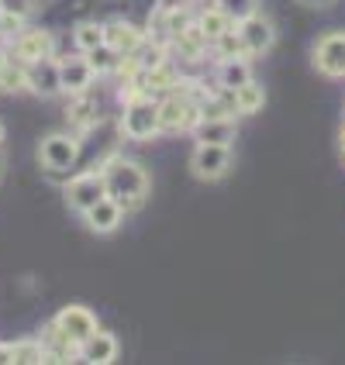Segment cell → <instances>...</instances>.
Returning a JSON list of instances; mask_svg holds the SVG:
<instances>
[{"mask_svg":"<svg viewBox=\"0 0 345 365\" xmlns=\"http://www.w3.org/2000/svg\"><path fill=\"white\" fill-rule=\"evenodd\" d=\"M73 41H76V48H80L83 56H86L90 48L104 45V24H97V21H83V24H76Z\"/></svg>","mask_w":345,"mask_h":365,"instance_id":"cell-24","label":"cell"},{"mask_svg":"<svg viewBox=\"0 0 345 365\" xmlns=\"http://www.w3.org/2000/svg\"><path fill=\"white\" fill-rule=\"evenodd\" d=\"M297 4H304V7H328V4H335V0H297Z\"/></svg>","mask_w":345,"mask_h":365,"instance_id":"cell-30","label":"cell"},{"mask_svg":"<svg viewBox=\"0 0 345 365\" xmlns=\"http://www.w3.org/2000/svg\"><path fill=\"white\" fill-rule=\"evenodd\" d=\"M94 66L86 62V56H76V59H59V83L62 93L69 97H83L90 86H94Z\"/></svg>","mask_w":345,"mask_h":365,"instance_id":"cell-11","label":"cell"},{"mask_svg":"<svg viewBox=\"0 0 345 365\" xmlns=\"http://www.w3.org/2000/svg\"><path fill=\"white\" fill-rule=\"evenodd\" d=\"M186 4H201V0H186Z\"/></svg>","mask_w":345,"mask_h":365,"instance_id":"cell-33","label":"cell"},{"mask_svg":"<svg viewBox=\"0 0 345 365\" xmlns=\"http://www.w3.org/2000/svg\"><path fill=\"white\" fill-rule=\"evenodd\" d=\"M159 121L163 131H194V124L201 121V103L183 90H173L159 101Z\"/></svg>","mask_w":345,"mask_h":365,"instance_id":"cell-3","label":"cell"},{"mask_svg":"<svg viewBox=\"0 0 345 365\" xmlns=\"http://www.w3.org/2000/svg\"><path fill=\"white\" fill-rule=\"evenodd\" d=\"M173 48L180 52V59H190V62H197V59H204V52H207V35L201 31V24L197 21H190L186 28H183L180 35H173Z\"/></svg>","mask_w":345,"mask_h":365,"instance_id":"cell-17","label":"cell"},{"mask_svg":"<svg viewBox=\"0 0 345 365\" xmlns=\"http://www.w3.org/2000/svg\"><path fill=\"white\" fill-rule=\"evenodd\" d=\"M231 169V145H207L197 142L194 145V155H190V173L197 180H221L224 173Z\"/></svg>","mask_w":345,"mask_h":365,"instance_id":"cell-5","label":"cell"},{"mask_svg":"<svg viewBox=\"0 0 345 365\" xmlns=\"http://www.w3.org/2000/svg\"><path fill=\"white\" fill-rule=\"evenodd\" d=\"M80 359L90 365H111L118 359V338L97 327V331L80 345Z\"/></svg>","mask_w":345,"mask_h":365,"instance_id":"cell-15","label":"cell"},{"mask_svg":"<svg viewBox=\"0 0 345 365\" xmlns=\"http://www.w3.org/2000/svg\"><path fill=\"white\" fill-rule=\"evenodd\" d=\"M314 69L328 80H345V31H328L314 45Z\"/></svg>","mask_w":345,"mask_h":365,"instance_id":"cell-8","label":"cell"},{"mask_svg":"<svg viewBox=\"0 0 345 365\" xmlns=\"http://www.w3.org/2000/svg\"><path fill=\"white\" fill-rule=\"evenodd\" d=\"M104 41L114 52H121V56H135L149 41V35H145L142 28H135L131 21H111V24H104Z\"/></svg>","mask_w":345,"mask_h":365,"instance_id":"cell-13","label":"cell"},{"mask_svg":"<svg viewBox=\"0 0 345 365\" xmlns=\"http://www.w3.org/2000/svg\"><path fill=\"white\" fill-rule=\"evenodd\" d=\"M52 324H56V331H59L66 341H73V345L80 348L94 331H97V317H94V310L90 307H83V304H69V307H62L59 314L52 317Z\"/></svg>","mask_w":345,"mask_h":365,"instance_id":"cell-6","label":"cell"},{"mask_svg":"<svg viewBox=\"0 0 345 365\" xmlns=\"http://www.w3.org/2000/svg\"><path fill=\"white\" fill-rule=\"evenodd\" d=\"M62 193H66V203H69L73 210L86 214L94 203L107 197L104 169H86V173H80V176H73V180L66 182V190H62Z\"/></svg>","mask_w":345,"mask_h":365,"instance_id":"cell-4","label":"cell"},{"mask_svg":"<svg viewBox=\"0 0 345 365\" xmlns=\"http://www.w3.org/2000/svg\"><path fill=\"white\" fill-rule=\"evenodd\" d=\"M28 90V66L14 56H0V93H21Z\"/></svg>","mask_w":345,"mask_h":365,"instance_id":"cell-19","label":"cell"},{"mask_svg":"<svg viewBox=\"0 0 345 365\" xmlns=\"http://www.w3.org/2000/svg\"><path fill=\"white\" fill-rule=\"evenodd\" d=\"M339 152H342V163H345V124H342V131H339Z\"/></svg>","mask_w":345,"mask_h":365,"instance_id":"cell-31","label":"cell"},{"mask_svg":"<svg viewBox=\"0 0 345 365\" xmlns=\"http://www.w3.org/2000/svg\"><path fill=\"white\" fill-rule=\"evenodd\" d=\"M0 14H4V11H0Z\"/></svg>","mask_w":345,"mask_h":365,"instance_id":"cell-34","label":"cell"},{"mask_svg":"<svg viewBox=\"0 0 345 365\" xmlns=\"http://www.w3.org/2000/svg\"><path fill=\"white\" fill-rule=\"evenodd\" d=\"M211 45H214L218 59H249V48H245L242 35H239V24H235L231 31H224L221 38H214Z\"/></svg>","mask_w":345,"mask_h":365,"instance_id":"cell-23","label":"cell"},{"mask_svg":"<svg viewBox=\"0 0 345 365\" xmlns=\"http://www.w3.org/2000/svg\"><path fill=\"white\" fill-rule=\"evenodd\" d=\"M14 362L18 365H39V362H49V351L45 345L39 341H14Z\"/></svg>","mask_w":345,"mask_h":365,"instance_id":"cell-25","label":"cell"},{"mask_svg":"<svg viewBox=\"0 0 345 365\" xmlns=\"http://www.w3.org/2000/svg\"><path fill=\"white\" fill-rule=\"evenodd\" d=\"M231 101H235V114H259L266 103V90L263 83L249 80L245 86H239L235 93H231Z\"/></svg>","mask_w":345,"mask_h":365,"instance_id":"cell-20","label":"cell"},{"mask_svg":"<svg viewBox=\"0 0 345 365\" xmlns=\"http://www.w3.org/2000/svg\"><path fill=\"white\" fill-rule=\"evenodd\" d=\"M252 80V69H249V59H218V86L235 93L239 86Z\"/></svg>","mask_w":345,"mask_h":365,"instance_id":"cell-18","label":"cell"},{"mask_svg":"<svg viewBox=\"0 0 345 365\" xmlns=\"http://www.w3.org/2000/svg\"><path fill=\"white\" fill-rule=\"evenodd\" d=\"M104 182L107 197H114L124 210H139L149 197V173L131 159H111L104 165Z\"/></svg>","mask_w":345,"mask_h":365,"instance_id":"cell-1","label":"cell"},{"mask_svg":"<svg viewBox=\"0 0 345 365\" xmlns=\"http://www.w3.org/2000/svg\"><path fill=\"white\" fill-rule=\"evenodd\" d=\"M186 0H159V7L156 11H163V14H169V11H180Z\"/></svg>","mask_w":345,"mask_h":365,"instance_id":"cell-29","label":"cell"},{"mask_svg":"<svg viewBox=\"0 0 345 365\" xmlns=\"http://www.w3.org/2000/svg\"><path fill=\"white\" fill-rule=\"evenodd\" d=\"M7 48H11V56L18 62H24V66L56 56V41H52L49 31H41V28H21L18 35L7 41Z\"/></svg>","mask_w":345,"mask_h":365,"instance_id":"cell-9","label":"cell"},{"mask_svg":"<svg viewBox=\"0 0 345 365\" xmlns=\"http://www.w3.org/2000/svg\"><path fill=\"white\" fill-rule=\"evenodd\" d=\"M218 7H221L224 14L235 21V24H239V21H245L249 14H256V0H218Z\"/></svg>","mask_w":345,"mask_h":365,"instance_id":"cell-26","label":"cell"},{"mask_svg":"<svg viewBox=\"0 0 345 365\" xmlns=\"http://www.w3.org/2000/svg\"><path fill=\"white\" fill-rule=\"evenodd\" d=\"M39 159L45 169H52V173H69L73 165L80 163V138H73V135H49V138H41L39 145Z\"/></svg>","mask_w":345,"mask_h":365,"instance_id":"cell-7","label":"cell"},{"mask_svg":"<svg viewBox=\"0 0 345 365\" xmlns=\"http://www.w3.org/2000/svg\"><path fill=\"white\" fill-rule=\"evenodd\" d=\"M239 35H242L249 56H266L273 48V41H276V28H273V21L256 11V14H249L245 21H239Z\"/></svg>","mask_w":345,"mask_h":365,"instance_id":"cell-10","label":"cell"},{"mask_svg":"<svg viewBox=\"0 0 345 365\" xmlns=\"http://www.w3.org/2000/svg\"><path fill=\"white\" fill-rule=\"evenodd\" d=\"M197 24H201V31L207 35V41H214V38H221L224 31H231L235 28V21L224 14L221 7L214 4V7H207V11H201V18H197Z\"/></svg>","mask_w":345,"mask_h":365,"instance_id":"cell-21","label":"cell"},{"mask_svg":"<svg viewBox=\"0 0 345 365\" xmlns=\"http://www.w3.org/2000/svg\"><path fill=\"white\" fill-rule=\"evenodd\" d=\"M121 135L124 138H131V142H152L156 135H163L159 101H156V97H135V101H124Z\"/></svg>","mask_w":345,"mask_h":365,"instance_id":"cell-2","label":"cell"},{"mask_svg":"<svg viewBox=\"0 0 345 365\" xmlns=\"http://www.w3.org/2000/svg\"><path fill=\"white\" fill-rule=\"evenodd\" d=\"M124 214H128V210H124L114 197H104V200H97L86 214H83V221H86V227H90L94 235H111V231L121 227Z\"/></svg>","mask_w":345,"mask_h":365,"instance_id":"cell-12","label":"cell"},{"mask_svg":"<svg viewBox=\"0 0 345 365\" xmlns=\"http://www.w3.org/2000/svg\"><path fill=\"white\" fill-rule=\"evenodd\" d=\"M0 152H4V128H0Z\"/></svg>","mask_w":345,"mask_h":365,"instance_id":"cell-32","label":"cell"},{"mask_svg":"<svg viewBox=\"0 0 345 365\" xmlns=\"http://www.w3.org/2000/svg\"><path fill=\"white\" fill-rule=\"evenodd\" d=\"M14 362V341H0V365Z\"/></svg>","mask_w":345,"mask_h":365,"instance_id":"cell-28","label":"cell"},{"mask_svg":"<svg viewBox=\"0 0 345 365\" xmlns=\"http://www.w3.org/2000/svg\"><path fill=\"white\" fill-rule=\"evenodd\" d=\"M0 11L14 14V18H28L35 11V0H0Z\"/></svg>","mask_w":345,"mask_h":365,"instance_id":"cell-27","label":"cell"},{"mask_svg":"<svg viewBox=\"0 0 345 365\" xmlns=\"http://www.w3.org/2000/svg\"><path fill=\"white\" fill-rule=\"evenodd\" d=\"M28 90L39 93V97H56L62 93V83H59V59L49 56V59H39L28 66Z\"/></svg>","mask_w":345,"mask_h":365,"instance_id":"cell-14","label":"cell"},{"mask_svg":"<svg viewBox=\"0 0 345 365\" xmlns=\"http://www.w3.org/2000/svg\"><path fill=\"white\" fill-rule=\"evenodd\" d=\"M86 62L94 66V73L97 76H107V73H118V66H121V52H114L107 41L97 45V48H90L86 52Z\"/></svg>","mask_w":345,"mask_h":365,"instance_id":"cell-22","label":"cell"},{"mask_svg":"<svg viewBox=\"0 0 345 365\" xmlns=\"http://www.w3.org/2000/svg\"><path fill=\"white\" fill-rule=\"evenodd\" d=\"M235 135H239L235 118H201L194 124V138L207 145H231Z\"/></svg>","mask_w":345,"mask_h":365,"instance_id":"cell-16","label":"cell"}]
</instances>
